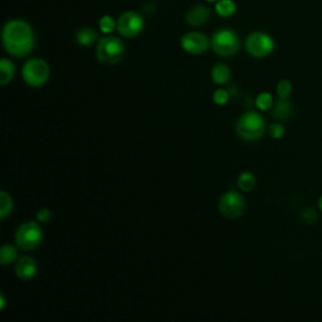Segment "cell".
Wrapping results in <instances>:
<instances>
[{
  "label": "cell",
  "mask_w": 322,
  "mask_h": 322,
  "mask_svg": "<svg viewBox=\"0 0 322 322\" xmlns=\"http://www.w3.org/2000/svg\"><path fill=\"white\" fill-rule=\"evenodd\" d=\"M318 208H320V210L322 212V196L318 199Z\"/></svg>",
  "instance_id": "cell-29"
},
{
  "label": "cell",
  "mask_w": 322,
  "mask_h": 322,
  "mask_svg": "<svg viewBox=\"0 0 322 322\" xmlns=\"http://www.w3.org/2000/svg\"><path fill=\"white\" fill-rule=\"evenodd\" d=\"M254 102L255 107L259 111H268L272 107V105H273V97H272L271 93L262 92L258 94Z\"/></svg>",
  "instance_id": "cell-22"
},
{
  "label": "cell",
  "mask_w": 322,
  "mask_h": 322,
  "mask_svg": "<svg viewBox=\"0 0 322 322\" xmlns=\"http://www.w3.org/2000/svg\"><path fill=\"white\" fill-rule=\"evenodd\" d=\"M266 120L260 113L255 111H248L238 118L235 130L242 140L248 143H255L260 140L266 134Z\"/></svg>",
  "instance_id": "cell-2"
},
{
  "label": "cell",
  "mask_w": 322,
  "mask_h": 322,
  "mask_svg": "<svg viewBox=\"0 0 322 322\" xmlns=\"http://www.w3.org/2000/svg\"><path fill=\"white\" fill-rule=\"evenodd\" d=\"M4 307H5V296H4V293L2 292V295H0V309L4 310Z\"/></svg>",
  "instance_id": "cell-28"
},
{
  "label": "cell",
  "mask_w": 322,
  "mask_h": 322,
  "mask_svg": "<svg viewBox=\"0 0 322 322\" xmlns=\"http://www.w3.org/2000/svg\"><path fill=\"white\" fill-rule=\"evenodd\" d=\"M2 39L8 54L15 58H24L35 47V34L32 26L22 19L9 21L3 28Z\"/></svg>",
  "instance_id": "cell-1"
},
{
  "label": "cell",
  "mask_w": 322,
  "mask_h": 322,
  "mask_svg": "<svg viewBox=\"0 0 322 322\" xmlns=\"http://www.w3.org/2000/svg\"><path fill=\"white\" fill-rule=\"evenodd\" d=\"M291 93H292V83L288 79L279 80L278 85H277V94H278L279 98L288 99Z\"/></svg>",
  "instance_id": "cell-23"
},
{
  "label": "cell",
  "mask_w": 322,
  "mask_h": 322,
  "mask_svg": "<svg viewBox=\"0 0 322 322\" xmlns=\"http://www.w3.org/2000/svg\"><path fill=\"white\" fill-rule=\"evenodd\" d=\"M301 219L307 224H313L315 222H317V213L315 212V209L312 208H307L302 212Z\"/></svg>",
  "instance_id": "cell-26"
},
{
  "label": "cell",
  "mask_w": 322,
  "mask_h": 322,
  "mask_svg": "<svg viewBox=\"0 0 322 322\" xmlns=\"http://www.w3.org/2000/svg\"><path fill=\"white\" fill-rule=\"evenodd\" d=\"M285 126L282 124H279V122H274V124H272L269 126V135H271V137L276 138V140L282 138L285 136Z\"/></svg>",
  "instance_id": "cell-25"
},
{
  "label": "cell",
  "mask_w": 322,
  "mask_h": 322,
  "mask_svg": "<svg viewBox=\"0 0 322 322\" xmlns=\"http://www.w3.org/2000/svg\"><path fill=\"white\" fill-rule=\"evenodd\" d=\"M218 209L224 218L237 219L246 210V200L238 191H227L219 200Z\"/></svg>",
  "instance_id": "cell-8"
},
{
  "label": "cell",
  "mask_w": 322,
  "mask_h": 322,
  "mask_svg": "<svg viewBox=\"0 0 322 322\" xmlns=\"http://www.w3.org/2000/svg\"><path fill=\"white\" fill-rule=\"evenodd\" d=\"M214 10L216 15L220 18H229L237 12V5H235L234 0H218L215 3Z\"/></svg>",
  "instance_id": "cell-17"
},
{
  "label": "cell",
  "mask_w": 322,
  "mask_h": 322,
  "mask_svg": "<svg viewBox=\"0 0 322 322\" xmlns=\"http://www.w3.org/2000/svg\"><path fill=\"white\" fill-rule=\"evenodd\" d=\"M237 184L239 190L244 191V193H249V191L253 190L255 185H257V179H255V176L252 173L244 171V173H242L239 176H238Z\"/></svg>",
  "instance_id": "cell-19"
},
{
  "label": "cell",
  "mask_w": 322,
  "mask_h": 322,
  "mask_svg": "<svg viewBox=\"0 0 322 322\" xmlns=\"http://www.w3.org/2000/svg\"><path fill=\"white\" fill-rule=\"evenodd\" d=\"M126 54V47L121 38L115 35H106L97 42V59L105 65H117Z\"/></svg>",
  "instance_id": "cell-3"
},
{
  "label": "cell",
  "mask_w": 322,
  "mask_h": 322,
  "mask_svg": "<svg viewBox=\"0 0 322 322\" xmlns=\"http://www.w3.org/2000/svg\"><path fill=\"white\" fill-rule=\"evenodd\" d=\"M205 2H208V3H216V2H218V0H205Z\"/></svg>",
  "instance_id": "cell-30"
},
{
  "label": "cell",
  "mask_w": 322,
  "mask_h": 322,
  "mask_svg": "<svg viewBox=\"0 0 322 322\" xmlns=\"http://www.w3.org/2000/svg\"><path fill=\"white\" fill-rule=\"evenodd\" d=\"M210 16V9L207 5L198 4L194 5L193 8L188 10L185 14V22H187L188 26L193 28H198L204 26L208 21H209Z\"/></svg>",
  "instance_id": "cell-12"
},
{
  "label": "cell",
  "mask_w": 322,
  "mask_h": 322,
  "mask_svg": "<svg viewBox=\"0 0 322 322\" xmlns=\"http://www.w3.org/2000/svg\"><path fill=\"white\" fill-rule=\"evenodd\" d=\"M35 218H37V220L39 222V223H48L52 218V212L48 208H41L37 212Z\"/></svg>",
  "instance_id": "cell-27"
},
{
  "label": "cell",
  "mask_w": 322,
  "mask_h": 322,
  "mask_svg": "<svg viewBox=\"0 0 322 322\" xmlns=\"http://www.w3.org/2000/svg\"><path fill=\"white\" fill-rule=\"evenodd\" d=\"M210 47L215 54L228 58L238 53L240 48V39L234 30L220 28L213 33L210 38Z\"/></svg>",
  "instance_id": "cell-4"
},
{
  "label": "cell",
  "mask_w": 322,
  "mask_h": 322,
  "mask_svg": "<svg viewBox=\"0 0 322 322\" xmlns=\"http://www.w3.org/2000/svg\"><path fill=\"white\" fill-rule=\"evenodd\" d=\"M43 242V229L39 222H26L15 232V244L22 251H33Z\"/></svg>",
  "instance_id": "cell-5"
},
{
  "label": "cell",
  "mask_w": 322,
  "mask_h": 322,
  "mask_svg": "<svg viewBox=\"0 0 322 322\" xmlns=\"http://www.w3.org/2000/svg\"><path fill=\"white\" fill-rule=\"evenodd\" d=\"M180 46L187 53L199 55L208 51L210 47V39L200 32H189L183 35Z\"/></svg>",
  "instance_id": "cell-10"
},
{
  "label": "cell",
  "mask_w": 322,
  "mask_h": 322,
  "mask_svg": "<svg viewBox=\"0 0 322 322\" xmlns=\"http://www.w3.org/2000/svg\"><path fill=\"white\" fill-rule=\"evenodd\" d=\"M37 263L35 259L30 255H23L18 258L15 263V274L22 281L32 279L37 274Z\"/></svg>",
  "instance_id": "cell-11"
},
{
  "label": "cell",
  "mask_w": 322,
  "mask_h": 322,
  "mask_svg": "<svg viewBox=\"0 0 322 322\" xmlns=\"http://www.w3.org/2000/svg\"><path fill=\"white\" fill-rule=\"evenodd\" d=\"M74 38H76L77 44H79V46L90 47L98 41V34L92 28L82 27L77 30Z\"/></svg>",
  "instance_id": "cell-14"
},
{
  "label": "cell",
  "mask_w": 322,
  "mask_h": 322,
  "mask_svg": "<svg viewBox=\"0 0 322 322\" xmlns=\"http://www.w3.org/2000/svg\"><path fill=\"white\" fill-rule=\"evenodd\" d=\"M212 79L214 80L215 85L223 86L227 85L230 79V69L228 66L223 63H218L212 68Z\"/></svg>",
  "instance_id": "cell-16"
},
{
  "label": "cell",
  "mask_w": 322,
  "mask_h": 322,
  "mask_svg": "<svg viewBox=\"0 0 322 322\" xmlns=\"http://www.w3.org/2000/svg\"><path fill=\"white\" fill-rule=\"evenodd\" d=\"M14 203L12 196L5 190L0 191V218L5 219L8 215L12 214Z\"/></svg>",
  "instance_id": "cell-20"
},
{
  "label": "cell",
  "mask_w": 322,
  "mask_h": 322,
  "mask_svg": "<svg viewBox=\"0 0 322 322\" xmlns=\"http://www.w3.org/2000/svg\"><path fill=\"white\" fill-rule=\"evenodd\" d=\"M246 49L252 57L265 58L274 51V41L263 32H254L247 37Z\"/></svg>",
  "instance_id": "cell-9"
},
{
  "label": "cell",
  "mask_w": 322,
  "mask_h": 322,
  "mask_svg": "<svg viewBox=\"0 0 322 322\" xmlns=\"http://www.w3.org/2000/svg\"><path fill=\"white\" fill-rule=\"evenodd\" d=\"M18 246L13 244H4L0 249V263L2 266H9L18 259Z\"/></svg>",
  "instance_id": "cell-18"
},
{
  "label": "cell",
  "mask_w": 322,
  "mask_h": 322,
  "mask_svg": "<svg viewBox=\"0 0 322 322\" xmlns=\"http://www.w3.org/2000/svg\"><path fill=\"white\" fill-rule=\"evenodd\" d=\"M98 27L104 34H111L115 29H117V21L112 18L111 15H104L98 21Z\"/></svg>",
  "instance_id": "cell-21"
},
{
  "label": "cell",
  "mask_w": 322,
  "mask_h": 322,
  "mask_svg": "<svg viewBox=\"0 0 322 322\" xmlns=\"http://www.w3.org/2000/svg\"><path fill=\"white\" fill-rule=\"evenodd\" d=\"M22 76L24 82L30 87H42L48 82L51 69L48 63L42 58H30L24 63Z\"/></svg>",
  "instance_id": "cell-6"
},
{
  "label": "cell",
  "mask_w": 322,
  "mask_h": 322,
  "mask_svg": "<svg viewBox=\"0 0 322 322\" xmlns=\"http://www.w3.org/2000/svg\"><path fill=\"white\" fill-rule=\"evenodd\" d=\"M292 113L293 106L291 102H288V99L279 98V101L274 104L273 110H272V116L278 121H287L292 116Z\"/></svg>",
  "instance_id": "cell-13"
},
{
  "label": "cell",
  "mask_w": 322,
  "mask_h": 322,
  "mask_svg": "<svg viewBox=\"0 0 322 322\" xmlns=\"http://www.w3.org/2000/svg\"><path fill=\"white\" fill-rule=\"evenodd\" d=\"M145 27L144 16L135 10L124 12L117 18V32L124 38H135Z\"/></svg>",
  "instance_id": "cell-7"
},
{
  "label": "cell",
  "mask_w": 322,
  "mask_h": 322,
  "mask_svg": "<svg viewBox=\"0 0 322 322\" xmlns=\"http://www.w3.org/2000/svg\"><path fill=\"white\" fill-rule=\"evenodd\" d=\"M15 76V66L8 58L0 61V85L5 86L10 83Z\"/></svg>",
  "instance_id": "cell-15"
},
{
  "label": "cell",
  "mask_w": 322,
  "mask_h": 322,
  "mask_svg": "<svg viewBox=\"0 0 322 322\" xmlns=\"http://www.w3.org/2000/svg\"><path fill=\"white\" fill-rule=\"evenodd\" d=\"M230 94L227 90H223V88H219L216 90L214 93H213V101H214L215 105L218 106H224V105L228 104Z\"/></svg>",
  "instance_id": "cell-24"
}]
</instances>
